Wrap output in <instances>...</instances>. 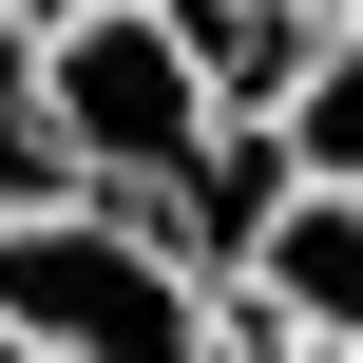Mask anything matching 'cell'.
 <instances>
[{
  "instance_id": "cell-1",
  "label": "cell",
  "mask_w": 363,
  "mask_h": 363,
  "mask_svg": "<svg viewBox=\"0 0 363 363\" xmlns=\"http://www.w3.org/2000/svg\"><path fill=\"white\" fill-rule=\"evenodd\" d=\"M0 345L19 363H268L211 306V268L115 191H19L0 211Z\"/></svg>"
},
{
  "instance_id": "cell-2",
  "label": "cell",
  "mask_w": 363,
  "mask_h": 363,
  "mask_svg": "<svg viewBox=\"0 0 363 363\" xmlns=\"http://www.w3.org/2000/svg\"><path fill=\"white\" fill-rule=\"evenodd\" d=\"M19 77H38L57 191H115V211H153V230H172V191L211 172V134H249V115H211L172 0H57V19H19Z\"/></svg>"
},
{
  "instance_id": "cell-3",
  "label": "cell",
  "mask_w": 363,
  "mask_h": 363,
  "mask_svg": "<svg viewBox=\"0 0 363 363\" xmlns=\"http://www.w3.org/2000/svg\"><path fill=\"white\" fill-rule=\"evenodd\" d=\"M211 306H230L268 363L363 345V191H325V172H268V191H249V230L211 249Z\"/></svg>"
},
{
  "instance_id": "cell-4",
  "label": "cell",
  "mask_w": 363,
  "mask_h": 363,
  "mask_svg": "<svg viewBox=\"0 0 363 363\" xmlns=\"http://www.w3.org/2000/svg\"><path fill=\"white\" fill-rule=\"evenodd\" d=\"M268 153L325 172V191H363V0H306V57L268 96Z\"/></svg>"
},
{
  "instance_id": "cell-5",
  "label": "cell",
  "mask_w": 363,
  "mask_h": 363,
  "mask_svg": "<svg viewBox=\"0 0 363 363\" xmlns=\"http://www.w3.org/2000/svg\"><path fill=\"white\" fill-rule=\"evenodd\" d=\"M19 191H57V153H38V77H19V19H0V211Z\"/></svg>"
},
{
  "instance_id": "cell-6",
  "label": "cell",
  "mask_w": 363,
  "mask_h": 363,
  "mask_svg": "<svg viewBox=\"0 0 363 363\" xmlns=\"http://www.w3.org/2000/svg\"><path fill=\"white\" fill-rule=\"evenodd\" d=\"M0 19H57V0H0Z\"/></svg>"
},
{
  "instance_id": "cell-7",
  "label": "cell",
  "mask_w": 363,
  "mask_h": 363,
  "mask_svg": "<svg viewBox=\"0 0 363 363\" xmlns=\"http://www.w3.org/2000/svg\"><path fill=\"white\" fill-rule=\"evenodd\" d=\"M325 363H363V345H325Z\"/></svg>"
},
{
  "instance_id": "cell-8",
  "label": "cell",
  "mask_w": 363,
  "mask_h": 363,
  "mask_svg": "<svg viewBox=\"0 0 363 363\" xmlns=\"http://www.w3.org/2000/svg\"><path fill=\"white\" fill-rule=\"evenodd\" d=\"M0 363H19V345H0Z\"/></svg>"
}]
</instances>
